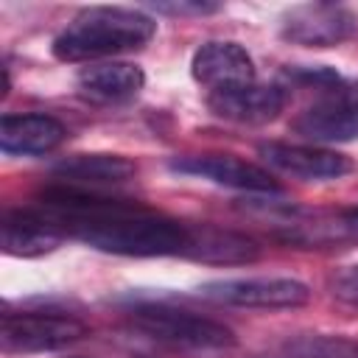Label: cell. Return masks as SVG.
<instances>
[{
	"label": "cell",
	"instance_id": "6da1fadb",
	"mask_svg": "<svg viewBox=\"0 0 358 358\" xmlns=\"http://www.w3.org/2000/svg\"><path fill=\"white\" fill-rule=\"evenodd\" d=\"M31 210L62 238H76L92 249L123 257H187L193 241V224L87 187H50Z\"/></svg>",
	"mask_w": 358,
	"mask_h": 358
},
{
	"label": "cell",
	"instance_id": "7a4b0ae2",
	"mask_svg": "<svg viewBox=\"0 0 358 358\" xmlns=\"http://www.w3.org/2000/svg\"><path fill=\"white\" fill-rule=\"evenodd\" d=\"M157 34V22L137 8L92 6L76 14L53 39L50 50L59 62H101L129 50H140Z\"/></svg>",
	"mask_w": 358,
	"mask_h": 358
},
{
	"label": "cell",
	"instance_id": "3957f363",
	"mask_svg": "<svg viewBox=\"0 0 358 358\" xmlns=\"http://www.w3.org/2000/svg\"><path fill=\"white\" fill-rule=\"evenodd\" d=\"M126 319L137 333L168 347L227 350L235 344V333L227 324L193 310L162 305V302H137L126 310Z\"/></svg>",
	"mask_w": 358,
	"mask_h": 358
},
{
	"label": "cell",
	"instance_id": "277c9868",
	"mask_svg": "<svg viewBox=\"0 0 358 358\" xmlns=\"http://www.w3.org/2000/svg\"><path fill=\"white\" fill-rule=\"evenodd\" d=\"M291 129L310 145L350 143L358 137V84L338 76L313 87L310 103L299 109Z\"/></svg>",
	"mask_w": 358,
	"mask_h": 358
},
{
	"label": "cell",
	"instance_id": "5b68a950",
	"mask_svg": "<svg viewBox=\"0 0 358 358\" xmlns=\"http://www.w3.org/2000/svg\"><path fill=\"white\" fill-rule=\"evenodd\" d=\"M90 327L62 310H6L0 319V350L6 355L53 352L81 341Z\"/></svg>",
	"mask_w": 358,
	"mask_h": 358
},
{
	"label": "cell",
	"instance_id": "8992f818",
	"mask_svg": "<svg viewBox=\"0 0 358 358\" xmlns=\"http://www.w3.org/2000/svg\"><path fill=\"white\" fill-rule=\"evenodd\" d=\"M199 299L232 308H302L310 302V288L294 277H227L207 280L196 288Z\"/></svg>",
	"mask_w": 358,
	"mask_h": 358
},
{
	"label": "cell",
	"instance_id": "52a82bcc",
	"mask_svg": "<svg viewBox=\"0 0 358 358\" xmlns=\"http://www.w3.org/2000/svg\"><path fill=\"white\" fill-rule=\"evenodd\" d=\"M355 31L358 17L341 3H299L280 17V36L302 48H336Z\"/></svg>",
	"mask_w": 358,
	"mask_h": 358
},
{
	"label": "cell",
	"instance_id": "ba28073f",
	"mask_svg": "<svg viewBox=\"0 0 358 358\" xmlns=\"http://www.w3.org/2000/svg\"><path fill=\"white\" fill-rule=\"evenodd\" d=\"M171 171L207 179L221 187L246 190V193H280V182L260 165L246 162L235 154H187L171 159Z\"/></svg>",
	"mask_w": 358,
	"mask_h": 358
},
{
	"label": "cell",
	"instance_id": "9c48e42d",
	"mask_svg": "<svg viewBox=\"0 0 358 358\" xmlns=\"http://www.w3.org/2000/svg\"><path fill=\"white\" fill-rule=\"evenodd\" d=\"M282 106H285V90L280 84L249 81L207 92V109L229 123H246V126L268 123L282 112Z\"/></svg>",
	"mask_w": 358,
	"mask_h": 358
},
{
	"label": "cell",
	"instance_id": "30bf717a",
	"mask_svg": "<svg viewBox=\"0 0 358 358\" xmlns=\"http://www.w3.org/2000/svg\"><path fill=\"white\" fill-rule=\"evenodd\" d=\"M260 157L291 176L308 179V182H322V179H338L352 171V159L324 148V145H296V143H263Z\"/></svg>",
	"mask_w": 358,
	"mask_h": 358
},
{
	"label": "cell",
	"instance_id": "8fae6325",
	"mask_svg": "<svg viewBox=\"0 0 358 358\" xmlns=\"http://www.w3.org/2000/svg\"><path fill=\"white\" fill-rule=\"evenodd\" d=\"M190 76L201 87H207V92L257 81L255 62L246 53V48L238 42H227V39L204 42L190 59Z\"/></svg>",
	"mask_w": 358,
	"mask_h": 358
},
{
	"label": "cell",
	"instance_id": "7c38bea8",
	"mask_svg": "<svg viewBox=\"0 0 358 358\" xmlns=\"http://www.w3.org/2000/svg\"><path fill=\"white\" fill-rule=\"evenodd\" d=\"M67 129L62 120L39 112L3 115L0 120V151L8 157H39L62 145Z\"/></svg>",
	"mask_w": 358,
	"mask_h": 358
},
{
	"label": "cell",
	"instance_id": "4fadbf2b",
	"mask_svg": "<svg viewBox=\"0 0 358 358\" xmlns=\"http://www.w3.org/2000/svg\"><path fill=\"white\" fill-rule=\"evenodd\" d=\"M76 84L81 95L95 103H123V101H131L143 90L145 73L143 67L131 62L112 59V62H95V64L81 67Z\"/></svg>",
	"mask_w": 358,
	"mask_h": 358
},
{
	"label": "cell",
	"instance_id": "5bb4252c",
	"mask_svg": "<svg viewBox=\"0 0 358 358\" xmlns=\"http://www.w3.org/2000/svg\"><path fill=\"white\" fill-rule=\"evenodd\" d=\"M62 235L48 227L31 207L6 210L0 221V246L11 257H42L62 246Z\"/></svg>",
	"mask_w": 358,
	"mask_h": 358
},
{
	"label": "cell",
	"instance_id": "9a60e30c",
	"mask_svg": "<svg viewBox=\"0 0 358 358\" xmlns=\"http://www.w3.org/2000/svg\"><path fill=\"white\" fill-rule=\"evenodd\" d=\"M137 173L134 162L120 154H73L53 168V176L70 187H103L120 185Z\"/></svg>",
	"mask_w": 358,
	"mask_h": 358
},
{
	"label": "cell",
	"instance_id": "2e32d148",
	"mask_svg": "<svg viewBox=\"0 0 358 358\" xmlns=\"http://www.w3.org/2000/svg\"><path fill=\"white\" fill-rule=\"evenodd\" d=\"M187 257L215 266H241V263H255L260 257V246L241 232L218 229L210 224H193V241Z\"/></svg>",
	"mask_w": 358,
	"mask_h": 358
},
{
	"label": "cell",
	"instance_id": "e0dca14e",
	"mask_svg": "<svg viewBox=\"0 0 358 358\" xmlns=\"http://www.w3.org/2000/svg\"><path fill=\"white\" fill-rule=\"evenodd\" d=\"M285 358H358V338L330 336V333H305L282 344Z\"/></svg>",
	"mask_w": 358,
	"mask_h": 358
},
{
	"label": "cell",
	"instance_id": "ac0fdd59",
	"mask_svg": "<svg viewBox=\"0 0 358 358\" xmlns=\"http://www.w3.org/2000/svg\"><path fill=\"white\" fill-rule=\"evenodd\" d=\"M330 291L347 305H358V266H344L330 277Z\"/></svg>",
	"mask_w": 358,
	"mask_h": 358
},
{
	"label": "cell",
	"instance_id": "d6986e66",
	"mask_svg": "<svg viewBox=\"0 0 358 358\" xmlns=\"http://www.w3.org/2000/svg\"><path fill=\"white\" fill-rule=\"evenodd\" d=\"M157 14H171V17H204V14H215L221 6L218 3H187V0H179V3H154L151 6Z\"/></svg>",
	"mask_w": 358,
	"mask_h": 358
},
{
	"label": "cell",
	"instance_id": "ffe728a7",
	"mask_svg": "<svg viewBox=\"0 0 358 358\" xmlns=\"http://www.w3.org/2000/svg\"><path fill=\"white\" fill-rule=\"evenodd\" d=\"M347 218L352 221V227H355V232H358V210H350V213H347Z\"/></svg>",
	"mask_w": 358,
	"mask_h": 358
}]
</instances>
